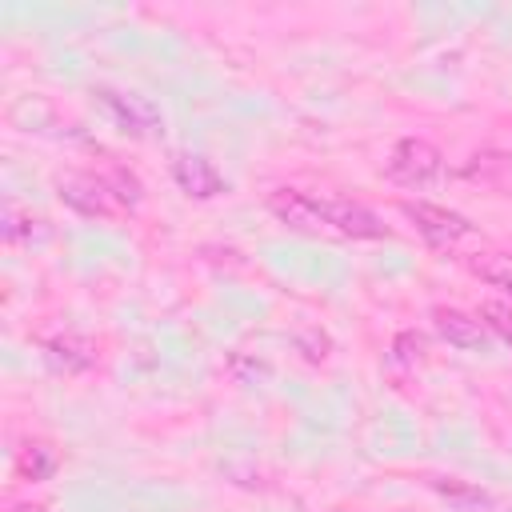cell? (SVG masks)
Masks as SVG:
<instances>
[{"instance_id":"6da1fadb","label":"cell","mask_w":512,"mask_h":512,"mask_svg":"<svg viewBox=\"0 0 512 512\" xmlns=\"http://www.w3.org/2000/svg\"><path fill=\"white\" fill-rule=\"evenodd\" d=\"M56 196H60L72 212L96 216V220H112V216L124 212L120 200L112 196L108 180H104V176H92V172H64V176H56Z\"/></svg>"},{"instance_id":"7a4b0ae2","label":"cell","mask_w":512,"mask_h":512,"mask_svg":"<svg viewBox=\"0 0 512 512\" xmlns=\"http://www.w3.org/2000/svg\"><path fill=\"white\" fill-rule=\"evenodd\" d=\"M440 168H444L440 148L428 144V140H420V136L400 140L392 148V156H388V176L396 184H408V188H428L440 176Z\"/></svg>"},{"instance_id":"3957f363","label":"cell","mask_w":512,"mask_h":512,"mask_svg":"<svg viewBox=\"0 0 512 512\" xmlns=\"http://www.w3.org/2000/svg\"><path fill=\"white\" fill-rule=\"evenodd\" d=\"M268 208H272V216H276L280 224H288L292 232L324 236V240L336 236L332 224H328V216H324V208H320V200L308 196V192H296V188H272V192H268Z\"/></svg>"},{"instance_id":"277c9868","label":"cell","mask_w":512,"mask_h":512,"mask_svg":"<svg viewBox=\"0 0 512 512\" xmlns=\"http://www.w3.org/2000/svg\"><path fill=\"white\" fill-rule=\"evenodd\" d=\"M400 212H404V216L420 228V236H424L428 244H436V248H456L460 240L472 236V224H468L460 212H452V208L424 204V200H404Z\"/></svg>"},{"instance_id":"5b68a950","label":"cell","mask_w":512,"mask_h":512,"mask_svg":"<svg viewBox=\"0 0 512 512\" xmlns=\"http://www.w3.org/2000/svg\"><path fill=\"white\" fill-rule=\"evenodd\" d=\"M100 100H104V108L116 116V124H120L128 136H156V132L164 128V116H160V108H156L148 96L100 88Z\"/></svg>"},{"instance_id":"8992f818","label":"cell","mask_w":512,"mask_h":512,"mask_svg":"<svg viewBox=\"0 0 512 512\" xmlns=\"http://www.w3.org/2000/svg\"><path fill=\"white\" fill-rule=\"evenodd\" d=\"M172 180H176L180 192L192 196V200H212V196L224 192V176H220L216 164H212L208 156H200V152H180V156L172 160Z\"/></svg>"},{"instance_id":"52a82bcc","label":"cell","mask_w":512,"mask_h":512,"mask_svg":"<svg viewBox=\"0 0 512 512\" xmlns=\"http://www.w3.org/2000/svg\"><path fill=\"white\" fill-rule=\"evenodd\" d=\"M320 208H324V216H328V224H332L336 236H352V240H380V236H388V224L376 212H368L364 204H352V200H320Z\"/></svg>"},{"instance_id":"ba28073f","label":"cell","mask_w":512,"mask_h":512,"mask_svg":"<svg viewBox=\"0 0 512 512\" xmlns=\"http://www.w3.org/2000/svg\"><path fill=\"white\" fill-rule=\"evenodd\" d=\"M44 360H48L52 372L76 376V372H88L96 364V348H92V340H84L76 332H64V336H52L44 344Z\"/></svg>"},{"instance_id":"9c48e42d","label":"cell","mask_w":512,"mask_h":512,"mask_svg":"<svg viewBox=\"0 0 512 512\" xmlns=\"http://www.w3.org/2000/svg\"><path fill=\"white\" fill-rule=\"evenodd\" d=\"M432 320H436V332L452 348H484V324H480V316H468L460 308H436Z\"/></svg>"},{"instance_id":"30bf717a","label":"cell","mask_w":512,"mask_h":512,"mask_svg":"<svg viewBox=\"0 0 512 512\" xmlns=\"http://www.w3.org/2000/svg\"><path fill=\"white\" fill-rule=\"evenodd\" d=\"M16 468H20V476H28L32 484H36V480H48V476L60 468V452H56L48 440H28V444L16 452Z\"/></svg>"},{"instance_id":"8fae6325","label":"cell","mask_w":512,"mask_h":512,"mask_svg":"<svg viewBox=\"0 0 512 512\" xmlns=\"http://www.w3.org/2000/svg\"><path fill=\"white\" fill-rule=\"evenodd\" d=\"M468 268H472L484 284H492V288H500V292L512 296V256H500V252H476V256L468 260Z\"/></svg>"},{"instance_id":"7c38bea8","label":"cell","mask_w":512,"mask_h":512,"mask_svg":"<svg viewBox=\"0 0 512 512\" xmlns=\"http://www.w3.org/2000/svg\"><path fill=\"white\" fill-rule=\"evenodd\" d=\"M32 224H40V220H32V212H24V208L8 196L4 208H0V236H4V244L28 240V236H32Z\"/></svg>"},{"instance_id":"4fadbf2b","label":"cell","mask_w":512,"mask_h":512,"mask_svg":"<svg viewBox=\"0 0 512 512\" xmlns=\"http://www.w3.org/2000/svg\"><path fill=\"white\" fill-rule=\"evenodd\" d=\"M108 188H112V196L120 200V208H136L140 204V196H144V188H140V180L132 176V172H124V168H108Z\"/></svg>"},{"instance_id":"5bb4252c","label":"cell","mask_w":512,"mask_h":512,"mask_svg":"<svg viewBox=\"0 0 512 512\" xmlns=\"http://www.w3.org/2000/svg\"><path fill=\"white\" fill-rule=\"evenodd\" d=\"M228 372H232V380H236V384H264V380L272 376V368H268L264 360L244 356V352L228 356Z\"/></svg>"},{"instance_id":"9a60e30c","label":"cell","mask_w":512,"mask_h":512,"mask_svg":"<svg viewBox=\"0 0 512 512\" xmlns=\"http://www.w3.org/2000/svg\"><path fill=\"white\" fill-rule=\"evenodd\" d=\"M436 492L440 496H448L452 504H460V508H492V496L488 492H480V488H464V484H444V480H436Z\"/></svg>"},{"instance_id":"2e32d148","label":"cell","mask_w":512,"mask_h":512,"mask_svg":"<svg viewBox=\"0 0 512 512\" xmlns=\"http://www.w3.org/2000/svg\"><path fill=\"white\" fill-rule=\"evenodd\" d=\"M480 324H488L504 344H512V308L508 304H496V300H488V304H480Z\"/></svg>"},{"instance_id":"e0dca14e","label":"cell","mask_w":512,"mask_h":512,"mask_svg":"<svg viewBox=\"0 0 512 512\" xmlns=\"http://www.w3.org/2000/svg\"><path fill=\"white\" fill-rule=\"evenodd\" d=\"M420 352H424V340H420L416 332H400L396 344H392V360H396V364H416Z\"/></svg>"},{"instance_id":"ac0fdd59","label":"cell","mask_w":512,"mask_h":512,"mask_svg":"<svg viewBox=\"0 0 512 512\" xmlns=\"http://www.w3.org/2000/svg\"><path fill=\"white\" fill-rule=\"evenodd\" d=\"M296 344L304 348L308 360H324V356H328V336H324V332H300Z\"/></svg>"}]
</instances>
